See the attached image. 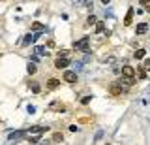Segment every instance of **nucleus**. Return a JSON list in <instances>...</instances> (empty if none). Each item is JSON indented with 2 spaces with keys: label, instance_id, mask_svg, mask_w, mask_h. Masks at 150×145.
<instances>
[{
  "label": "nucleus",
  "instance_id": "nucleus-2",
  "mask_svg": "<svg viewBox=\"0 0 150 145\" xmlns=\"http://www.w3.org/2000/svg\"><path fill=\"white\" fill-rule=\"evenodd\" d=\"M64 81L75 83V81H77V72H75V70H68V72H64Z\"/></svg>",
  "mask_w": 150,
  "mask_h": 145
},
{
  "label": "nucleus",
  "instance_id": "nucleus-18",
  "mask_svg": "<svg viewBox=\"0 0 150 145\" xmlns=\"http://www.w3.org/2000/svg\"><path fill=\"white\" fill-rule=\"evenodd\" d=\"M141 6H144V10L150 11V0H141Z\"/></svg>",
  "mask_w": 150,
  "mask_h": 145
},
{
  "label": "nucleus",
  "instance_id": "nucleus-4",
  "mask_svg": "<svg viewBox=\"0 0 150 145\" xmlns=\"http://www.w3.org/2000/svg\"><path fill=\"white\" fill-rule=\"evenodd\" d=\"M47 130H49V126H30L28 134H43Z\"/></svg>",
  "mask_w": 150,
  "mask_h": 145
},
{
  "label": "nucleus",
  "instance_id": "nucleus-11",
  "mask_svg": "<svg viewBox=\"0 0 150 145\" xmlns=\"http://www.w3.org/2000/svg\"><path fill=\"white\" fill-rule=\"evenodd\" d=\"M146 30H148V25H146V23H141V25L137 26V34H139V36H143Z\"/></svg>",
  "mask_w": 150,
  "mask_h": 145
},
{
  "label": "nucleus",
  "instance_id": "nucleus-6",
  "mask_svg": "<svg viewBox=\"0 0 150 145\" xmlns=\"http://www.w3.org/2000/svg\"><path fill=\"white\" fill-rule=\"evenodd\" d=\"M54 66L58 68V70H60V68H66V66H69V59H66V57H62V59H60V57H58V59H56V62H54Z\"/></svg>",
  "mask_w": 150,
  "mask_h": 145
},
{
  "label": "nucleus",
  "instance_id": "nucleus-13",
  "mask_svg": "<svg viewBox=\"0 0 150 145\" xmlns=\"http://www.w3.org/2000/svg\"><path fill=\"white\" fill-rule=\"evenodd\" d=\"M58 79H49V83H47V87H49V89H56V87H58Z\"/></svg>",
  "mask_w": 150,
  "mask_h": 145
},
{
  "label": "nucleus",
  "instance_id": "nucleus-7",
  "mask_svg": "<svg viewBox=\"0 0 150 145\" xmlns=\"http://www.w3.org/2000/svg\"><path fill=\"white\" fill-rule=\"evenodd\" d=\"M49 111H66V106L62 102H53V104L49 106Z\"/></svg>",
  "mask_w": 150,
  "mask_h": 145
},
{
  "label": "nucleus",
  "instance_id": "nucleus-16",
  "mask_svg": "<svg viewBox=\"0 0 150 145\" xmlns=\"http://www.w3.org/2000/svg\"><path fill=\"white\" fill-rule=\"evenodd\" d=\"M144 55H146V51H144V49H137V51H135V59H143Z\"/></svg>",
  "mask_w": 150,
  "mask_h": 145
},
{
  "label": "nucleus",
  "instance_id": "nucleus-28",
  "mask_svg": "<svg viewBox=\"0 0 150 145\" xmlns=\"http://www.w3.org/2000/svg\"><path fill=\"white\" fill-rule=\"evenodd\" d=\"M101 2H103V4H105V6H107V4H109V2H111V0H101Z\"/></svg>",
  "mask_w": 150,
  "mask_h": 145
},
{
  "label": "nucleus",
  "instance_id": "nucleus-12",
  "mask_svg": "<svg viewBox=\"0 0 150 145\" xmlns=\"http://www.w3.org/2000/svg\"><path fill=\"white\" fill-rule=\"evenodd\" d=\"M36 55H40V57H47V55H49V51L40 45V47H36Z\"/></svg>",
  "mask_w": 150,
  "mask_h": 145
},
{
  "label": "nucleus",
  "instance_id": "nucleus-24",
  "mask_svg": "<svg viewBox=\"0 0 150 145\" xmlns=\"http://www.w3.org/2000/svg\"><path fill=\"white\" fill-rule=\"evenodd\" d=\"M101 136H103V130H100V132L96 134V138H94V139H96V141H100V139H101Z\"/></svg>",
  "mask_w": 150,
  "mask_h": 145
},
{
  "label": "nucleus",
  "instance_id": "nucleus-5",
  "mask_svg": "<svg viewBox=\"0 0 150 145\" xmlns=\"http://www.w3.org/2000/svg\"><path fill=\"white\" fill-rule=\"evenodd\" d=\"M40 36H43V34H26V38L23 40V44H25V45H30V44H34Z\"/></svg>",
  "mask_w": 150,
  "mask_h": 145
},
{
  "label": "nucleus",
  "instance_id": "nucleus-14",
  "mask_svg": "<svg viewBox=\"0 0 150 145\" xmlns=\"http://www.w3.org/2000/svg\"><path fill=\"white\" fill-rule=\"evenodd\" d=\"M43 29H45V26L41 25V23H34V25H32V30H36V32H41Z\"/></svg>",
  "mask_w": 150,
  "mask_h": 145
},
{
  "label": "nucleus",
  "instance_id": "nucleus-17",
  "mask_svg": "<svg viewBox=\"0 0 150 145\" xmlns=\"http://www.w3.org/2000/svg\"><path fill=\"white\" fill-rule=\"evenodd\" d=\"M28 141H30V143H38V141H40V134L30 136V138H28Z\"/></svg>",
  "mask_w": 150,
  "mask_h": 145
},
{
  "label": "nucleus",
  "instance_id": "nucleus-8",
  "mask_svg": "<svg viewBox=\"0 0 150 145\" xmlns=\"http://www.w3.org/2000/svg\"><path fill=\"white\" fill-rule=\"evenodd\" d=\"M120 92H122V87L118 85V83H112V85H111V94L120 96Z\"/></svg>",
  "mask_w": 150,
  "mask_h": 145
},
{
  "label": "nucleus",
  "instance_id": "nucleus-27",
  "mask_svg": "<svg viewBox=\"0 0 150 145\" xmlns=\"http://www.w3.org/2000/svg\"><path fill=\"white\" fill-rule=\"evenodd\" d=\"M90 98H92V96H84V98H83V104H88V102H90Z\"/></svg>",
  "mask_w": 150,
  "mask_h": 145
},
{
  "label": "nucleus",
  "instance_id": "nucleus-23",
  "mask_svg": "<svg viewBox=\"0 0 150 145\" xmlns=\"http://www.w3.org/2000/svg\"><path fill=\"white\" fill-rule=\"evenodd\" d=\"M86 21H88V25H94V23H96V17H94V15H90Z\"/></svg>",
  "mask_w": 150,
  "mask_h": 145
},
{
  "label": "nucleus",
  "instance_id": "nucleus-25",
  "mask_svg": "<svg viewBox=\"0 0 150 145\" xmlns=\"http://www.w3.org/2000/svg\"><path fill=\"white\" fill-rule=\"evenodd\" d=\"M92 2H94V0H84V6L90 10V8H92Z\"/></svg>",
  "mask_w": 150,
  "mask_h": 145
},
{
  "label": "nucleus",
  "instance_id": "nucleus-9",
  "mask_svg": "<svg viewBox=\"0 0 150 145\" xmlns=\"http://www.w3.org/2000/svg\"><path fill=\"white\" fill-rule=\"evenodd\" d=\"M131 21H133V8L128 10V15H126V19H124V25H131Z\"/></svg>",
  "mask_w": 150,
  "mask_h": 145
},
{
  "label": "nucleus",
  "instance_id": "nucleus-21",
  "mask_svg": "<svg viewBox=\"0 0 150 145\" xmlns=\"http://www.w3.org/2000/svg\"><path fill=\"white\" fill-rule=\"evenodd\" d=\"M26 111L32 115V113H36V107H34V106H26Z\"/></svg>",
  "mask_w": 150,
  "mask_h": 145
},
{
  "label": "nucleus",
  "instance_id": "nucleus-20",
  "mask_svg": "<svg viewBox=\"0 0 150 145\" xmlns=\"http://www.w3.org/2000/svg\"><path fill=\"white\" fill-rule=\"evenodd\" d=\"M143 68L146 70V72H150V59H146L144 60V64H143Z\"/></svg>",
  "mask_w": 150,
  "mask_h": 145
},
{
  "label": "nucleus",
  "instance_id": "nucleus-3",
  "mask_svg": "<svg viewBox=\"0 0 150 145\" xmlns=\"http://www.w3.org/2000/svg\"><path fill=\"white\" fill-rule=\"evenodd\" d=\"M122 76L128 77V79H133L135 77V68L133 66H124L122 68Z\"/></svg>",
  "mask_w": 150,
  "mask_h": 145
},
{
  "label": "nucleus",
  "instance_id": "nucleus-26",
  "mask_svg": "<svg viewBox=\"0 0 150 145\" xmlns=\"http://www.w3.org/2000/svg\"><path fill=\"white\" fill-rule=\"evenodd\" d=\"M81 66H83V64H81V62H75V64H73V68H75V72H79V70H81Z\"/></svg>",
  "mask_w": 150,
  "mask_h": 145
},
{
  "label": "nucleus",
  "instance_id": "nucleus-15",
  "mask_svg": "<svg viewBox=\"0 0 150 145\" xmlns=\"http://www.w3.org/2000/svg\"><path fill=\"white\" fill-rule=\"evenodd\" d=\"M26 70H28V74H30V76H32V74H36V64L34 62H28Z\"/></svg>",
  "mask_w": 150,
  "mask_h": 145
},
{
  "label": "nucleus",
  "instance_id": "nucleus-10",
  "mask_svg": "<svg viewBox=\"0 0 150 145\" xmlns=\"http://www.w3.org/2000/svg\"><path fill=\"white\" fill-rule=\"evenodd\" d=\"M25 134H26L25 130H17V132H11V134H9V139H19V138H23Z\"/></svg>",
  "mask_w": 150,
  "mask_h": 145
},
{
  "label": "nucleus",
  "instance_id": "nucleus-19",
  "mask_svg": "<svg viewBox=\"0 0 150 145\" xmlns=\"http://www.w3.org/2000/svg\"><path fill=\"white\" fill-rule=\"evenodd\" d=\"M62 139H64V138H62V134H54V136H53V141H54V143H60Z\"/></svg>",
  "mask_w": 150,
  "mask_h": 145
},
{
  "label": "nucleus",
  "instance_id": "nucleus-22",
  "mask_svg": "<svg viewBox=\"0 0 150 145\" xmlns=\"http://www.w3.org/2000/svg\"><path fill=\"white\" fill-rule=\"evenodd\" d=\"M32 91H34V92H40V85H38V83H32Z\"/></svg>",
  "mask_w": 150,
  "mask_h": 145
},
{
  "label": "nucleus",
  "instance_id": "nucleus-1",
  "mask_svg": "<svg viewBox=\"0 0 150 145\" xmlns=\"http://www.w3.org/2000/svg\"><path fill=\"white\" fill-rule=\"evenodd\" d=\"M88 41H90V38L88 36H84L83 40H79V41H75V51H88Z\"/></svg>",
  "mask_w": 150,
  "mask_h": 145
}]
</instances>
